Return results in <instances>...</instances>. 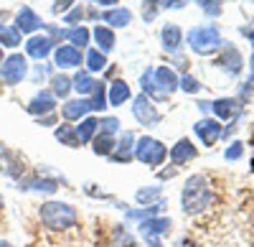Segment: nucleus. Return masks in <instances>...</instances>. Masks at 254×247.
Listing matches in <instances>:
<instances>
[{
  "label": "nucleus",
  "mask_w": 254,
  "mask_h": 247,
  "mask_svg": "<svg viewBox=\"0 0 254 247\" xmlns=\"http://www.w3.org/2000/svg\"><path fill=\"white\" fill-rule=\"evenodd\" d=\"M117 130H120V120H115V117H102V120H99V130H97V133L115 135Z\"/></svg>",
  "instance_id": "41"
},
{
  "label": "nucleus",
  "mask_w": 254,
  "mask_h": 247,
  "mask_svg": "<svg viewBox=\"0 0 254 247\" xmlns=\"http://www.w3.org/2000/svg\"><path fill=\"white\" fill-rule=\"evenodd\" d=\"M130 99V84H127L125 79H117V82H112V87H110V107H120L122 102H127Z\"/></svg>",
  "instance_id": "29"
},
{
  "label": "nucleus",
  "mask_w": 254,
  "mask_h": 247,
  "mask_svg": "<svg viewBox=\"0 0 254 247\" xmlns=\"http://www.w3.org/2000/svg\"><path fill=\"white\" fill-rule=\"evenodd\" d=\"M26 74H28V61H26V56H20V54L8 56L3 64H0V82L8 84V87L20 84V82L26 79Z\"/></svg>",
  "instance_id": "5"
},
{
  "label": "nucleus",
  "mask_w": 254,
  "mask_h": 247,
  "mask_svg": "<svg viewBox=\"0 0 254 247\" xmlns=\"http://www.w3.org/2000/svg\"><path fill=\"white\" fill-rule=\"evenodd\" d=\"M173 247H201V245H198L196 240H190V237H178Z\"/></svg>",
  "instance_id": "45"
},
{
  "label": "nucleus",
  "mask_w": 254,
  "mask_h": 247,
  "mask_svg": "<svg viewBox=\"0 0 254 247\" xmlns=\"http://www.w3.org/2000/svg\"><path fill=\"white\" fill-rule=\"evenodd\" d=\"M94 3H97V5H102V8H115V5L120 3V0H94Z\"/></svg>",
  "instance_id": "47"
},
{
  "label": "nucleus",
  "mask_w": 254,
  "mask_h": 247,
  "mask_svg": "<svg viewBox=\"0 0 254 247\" xmlns=\"http://www.w3.org/2000/svg\"><path fill=\"white\" fill-rule=\"evenodd\" d=\"M158 13H160L158 0H142V20H145V23L155 20V15H158Z\"/></svg>",
  "instance_id": "40"
},
{
  "label": "nucleus",
  "mask_w": 254,
  "mask_h": 247,
  "mask_svg": "<svg viewBox=\"0 0 254 247\" xmlns=\"http://www.w3.org/2000/svg\"><path fill=\"white\" fill-rule=\"evenodd\" d=\"M54 44H56V41H54L51 36H31L28 44H26V54H28L31 59H38V61H41V59H46V56L56 49Z\"/></svg>",
  "instance_id": "17"
},
{
  "label": "nucleus",
  "mask_w": 254,
  "mask_h": 247,
  "mask_svg": "<svg viewBox=\"0 0 254 247\" xmlns=\"http://www.w3.org/2000/svg\"><path fill=\"white\" fill-rule=\"evenodd\" d=\"M0 173L13 178V181H20L26 176V163L18 153H13L5 143H0Z\"/></svg>",
  "instance_id": "7"
},
{
  "label": "nucleus",
  "mask_w": 254,
  "mask_h": 247,
  "mask_svg": "<svg viewBox=\"0 0 254 247\" xmlns=\"http://www.w3.org/2000/svg\"><path fill=\"white\" fill-rule=\"evenodd\" d=\"M140 87H142V94H145V97H150V99H155V102L165 99V94L160 92L158 82H155V77H153V69H145V74L140 77Z\"/></svg>",
  "instance_id": "26"
},
{
  "label": "nucleus",
  "mask_w": 254,
  "mask_h": 247,
  "mask_svg": "<svg viewBox=\"0 0 254 247\" xmlns=\"http://www.w3.org/2000/svg\"><path fill=\"white\" fill-rule=\"evenodd\" d=\"M110 247H135V235L127 224H115L110 235Z\"/></svg>",
  "instance_id": "22"
},
{
  "label": "nucleus",
  "mask_w": 254,
  "mask_h": 247,
  "mask_svg": "<svg viewBox=\"0 0 254 247\" xmlns=\"http://www.w3.org/2000/svg\"><path fill=\"white\" fill-rule=\"evenodd\" d=\"M54 122V115H44V117H38V125H51Z\"/></svg>",
  "instance_id": "48"
},
{
  "label": "nucleus",
  "mask_w": 254,
  "mask_h": 247,
  "mask_svg": "<svg viewBox=\"0 0 254 247\" xmlns=\"http://www.w3.org/2000/svg\"><path fill=\"white\" fill-rule=\"evenodd\" d=\"M165 158H168V148L163 146L160 140H155L150 135H142V138L135 140V161L158 168V166L165 163Z\"/></svg>",
  "instance_id": "4"
},
{
  "label": "nucleus",
  "mask_w": 254,
  "mask_h": 247,
  "mask_svg": "<svg viewBox=\"0 0 254 247\" xmlns=\"http://www.w3.org/2000/svg\"><path fill=\"white\" fill-rule=\"evenodd\" d=\"M89 112H92V102H89V97L69 99V102H64V105H61V115H64V120H69V122L84 120Z\"/></svg>",
  "instance_id": "13"
},
{
  "label": "nucleus",
  "mask_w": 254,
  "mask_h": 247,
  "mask_svg": "<svg viewBox=\"0 0 254 247\" xmlns=\"http://www.w3.org/2000/svg\"><path fill=\"white\" fill-rule=\"evenodd\" d=\"M221 49H224V51H221V56L216 59V67L224 69L229 77H237V74L244 69V59H242L239 49H237V46H231L229 41H224V46H221Z\"/></svg>",
  "instance_id": "9"
},
{
  "label": "nucleus",
  "mask_w": 254,
  "mask_h": 247,
  "mask_svg": "<svg viewBox=\"0 0 254 247\" xmlns=\"http://www.w3.org/2000/svg\"><path fill=\"white\" fill-rule=\"evenodd\" d=\"M84 61H87V72H102L104 67H107V56H104L99 49H89L87 56H84Z\"/></svg>",
  "instance_id": "36"
},
{
  "label": "nucleus",
  "mask_w": 254,
  "mask_h": 247,
  "mask_svg": "<svg viewBox=\"0 0 254 247\" xmlns=\"http://www.w3.org/2000/svg\"><path fill=\"white\" fill-rule=\"evenodd\" d=\"M49 82H51V94H54V97H66V94L74 89V82H71L66 74H54Z\"/></svg>",
  "instance_id": "33"
},
{
  "label": "nucleus",
  "mask_w": 254,
  "mask_h": 247,
  "mask_svg": "<svg viewBox=\"0 0 254 247\" xmlns=\"http://www.w3.org/2000/svg\"><path fill=\"white\" fill-rule=\"evenodd\" d=\"M163 186H145V189H137L135 191V201L140 207H150V204H158L163 201Z\"/></svg>",
  "instance_id": "28"
},
{
  "label": "nucleus",
  "mask_w": 254,
  "mask_h": 247,
  "mask_svg": "<svg viewBox=\"0 0 254 247\" xmlns=\"http://www.w3.org/2000/svg\"><path fill=\"white\" fill-rule=\"evenodd\" d=\"M3 61H5V59H3V49H0V64H3Z\"/></svg>",
  "instance_id": "51"
},
{
  "label": "nucleus",
  "mask_w": 254,
  "mask_h": 247,
  "mask_svg": "<svg viewBox=\"0 0 254 247\" xmlns=\"http://www.w3.org/2000/svg\"><path fill=\"white\" fill-rule=\"evenodd\" d=\"M193 133L203 140V146H206V148H211V146H216L219 138L224 135V128H221V122H219V120H214V117H203V120H198L196 125H193Z\"/></svg>",
  "instance_id": "11"
},
{
  "label": "nucleus",
  "mask_w": 254,
  "mask_h": 247,
  "mask_svg": "<svg viewBox=\"0 0 254 247\" xmlns=\"http://www.w3.org/2000/svg\"><path fill=\"white\" fill-rule=\"evenodd\" d=\"M178 87H181L183 92H188V94H196V92L201 89L198 79H196V77H190V74H183V77H178Z\"/></svg>",
  "instance_id": "39"
},
{
  "label": "nucleus",
  "mask_w": 254,
  "mask_h": 247,
  "mask_svg": "<svg viewBox=\"0 0 254 247\" xmlns=\"http://www.w3.org/2000/svg\"><path fill=\"white\" fill-rule=\"evenodd\" d=\"M92 36H94V41H97V49L102 51V54H107V51H112L115 49V33H112V28L110 26H97L94 31H92Z\"/></svg>",
  "instance_id": "25"
},
{
  "label": "nucleus",
  "mask_w": 254,
  "mask_h": 247,
  "mask_svg": "<svg viewBox=\"0 0 254 247\" xmlns=\"http://www.w3.org/2000/svg\"><path fill=\"white\" fill-rule=\"evenodd\" d=\"M135 133H130V130H122V135H120V140H117V146H115V153L110 156V161L112 163H130L132 158H135Z\"/></svg>",
  "instance_id": "12"
},
{
  "label": "nucleus",
  "mask_w": 254,
  "mask_h": 247,
  "mask_svg": "<svg viewBox=\"0 0 254 247\" xmlns=\"http://www.w3.org/2000/svg\"><path fill=\"white\" fill-rule=\"evenodd\" d=\"M244 107V102L237 97H224V99H214L211 102V112H214L219 120H229L231 115H237Z\"/></svg>",
  "instance_id": "19"
},
{
  "label": "nucleus",
  "mask_w": 254,
  "mask_h": 247,
  "mask_svg": "<svg viewBox=\"0 0 254 247\" xmlns=\"http://www.w3.org/2000/svg\"><path fill=\"white\" fill-rule=\"evenodd\" d=\"M87 15V10H84L81 5H76V8H71V13H66L64 15V23H69V26H74V23H79V20Z\"/></svg>",
  "instance_id": "43"
},
{
  "label": "nucleus",
  "mask_w": 254,
  "mask_h": 247,
  "mask_svg": "<svg viewBox=\"0 0 254 247\" xmlns=\"http://www.w3.org/2000/svg\"><path fill=\"white\" fill-rule=\"evenodd\" d=\"M160 44H163V49L168 54H176L181 49V44H183V31L176 23H165L160 28Z\"/></svg>",
  "instance_id": "18"
},
{
  "label": "nucleus",
  "mask_w": 254,
  "mask_h": 247,
  "mask_svg": "<svg viewBox=\"0 0 254 247\" xmlns=\"http://www.w3.org/2000/svg\"><path fill=\"white\" fill-rule=\"evenodd\" d=\"M97 130H99V120H97V117H84V120H79L76 135H79V140H81V146L92 143L94 135H97Z\"/></svg>",
  "instance_id": "27"
},
{
  "label": "nucleus",
  "mask_w": 254,
  "mask_h": 247,
  "mask_svg": "<svg viewBox=\"0 0 254 247\" xmlns=\"http://www.w3.org/2000/svg\"><path fill=\"white\" fill-rule=\"evenodd\" d=\"M56 110V97L51 92H38L31 102H28V112L31 115H38V117H44V115H51Z\"/></svg>",
  "instance_id": "20"
},
{
  "label": "nucleus",
  "mask_w": 254,
  "mask_h": 247,
  "mask_svg": "<svg viewBox=\"0 0 254 247\" xmlns=\"http://www.w3.org/2000/svg\"><path fill=\"white\" fill-rule=\"evenodd\" d=\"M198 3V8L206 13V15H211V18H219L221 15V0H196Z\"/></svg>",
  "instance_id": "38"
},
{
  "label": "nucleus",
  "mask_w": 254,
  "mask_h": 247,
  "mask_svg": "<svg viewBox=\"0 0 254 247\" xmlns=\"http://www.w3.org/2000/svg\"><path fill=\"white\" fill-rule=\"evenodd\" d=\"M168 156H171L173 166H186L188 161H193V158L198 156V151H196V146H193V143H190L188 138H181L176 146L168 151Z\"/></svg>",
  "instance_id": "16"
},
{
  "label": "nucleus",
  "mask_w": 254,
  "mask_h": 247,
  "mask_svg": "<svg viewBox=\"0 0 254 247\" xmlns=\"http://www.w3.org/2000/svg\"><path fill=\"white\" fill-rule=\"evenodd\" d=\"M56 140L61 143V146H69V148H79L81 146V140H79L74 125H59L56 128Z\"/></svg>",
  "instance_id": "31"
},
{
  "label": "nucleus",
  "mask_w": 254,
  "mask_h": 247,
  "mask_svg": "<svg viewBox=\"0 0 254 247\" xmlns=\"http://www.w3.org/2000/svg\"><path fill=\"white\" fill-rule=\"evenodd\" d=\"M153 77H155L158 87H160V92H163L165 97L173 94V92L178 89V77H176V72H173L171 67H158V69H153Z\"/></svg>",
  "instance_id": "21"
},
{
  "label": "nucleus",
  "mask_w": 254,
  "mask_h": 247,
  "mask_svg": "<svg viewBox=\"0 0 254 247\" xmlns=\"http://www.w3.org/2000/svg\"><path fill=\"white\" fill-rule=\"evenodd\" d=\"M89 36H92L89 28H84V26H71V28H66V33H64V38H66L74 49H84V46H87Z\"/></svg>",
  "instance_id": "30"
},
{
  "label": "nucleus",
  "mask_w": 254,
  "mask_h": 247,
  "mask_svg": "<svg viewBox=\"0 0 254 247\" xmlns=\"http://www.w3.org/2000/svg\"><path fill=\"white\" fill-rule=\"evenodd\" d=\"M71 82H74V89H76L81 97H89V94L94 92V87H97V82L92 79V72H79Z\"/></svg>",
  "instance_id": "32"
},
{
  "label": "nucleus",
  "mask_w": 254,
  "mask_h": 247,
  "mask_svg": "<svg viewBox=\"0 0 254 247\" xmlns=\"http://www.w3.org/2000/svg\"><path fill=\"white\" fill-rule=\"evenodd\" d=\"M188 46L193 49L196 54L201 56H208L224 46V38H221V31L214 26V23H206V26H196L188 31Z\"/></svg>",
  "instance_id": "3"
},
{
  "label": "nucleus",
  "mask_w": 254,
  "mask_h": 247,
  "mask_svg": "<svg viewBox=\"0 0 254 247\" xmlns=\"http://www.w3.org/2000/svg\"><path fill=\"white\" fill-rule=\"evenodd\" d=\"M18 183V189L20 191H36V194H56L59 191V186H61V178H49L44 171H38V173H33V176H23L20 181H15Z\"/></svg>",
  "instance_id": "6"
},
{
  "label": "nucleus",
  "mask_w": 254,
  "mask_h": 247,
  "mask_svg": "<svg viewBox=\"0 0 254 247\" xmlns=\"http://www.w3.org/2000/svg\"><path fill=\"white\" fill-rule=\"evenodd\" d=\"M54 61L59 69H74V67H81V51L74 49L71 44H64V46H56L54 49Z\"/></svg>",
  "instance_id": "15"
},
{
  "label": "nucleus",
  "mask_w": 254,
  "mask_h": 247,
  "mask_svg": "<svg viewBox=\"0 0 254 247\" xmlns=\"http://www.w3.org/2000/svg\"><path fill=\"white\" fill-rule=\"evenodd\" d=\"M92 143H94L92 151H94L97 156H102V158H110V156L115 153V146H117L115 135H107V133H97Z\"/></svg>",
  "instance_id": "24"
},
{
  "label": "nucleus",
  "mask_w": 254,
  "mask_h": 247,
  "mask_svg": "<svg viewBox=\"0 0 254 247\" xmlns=\"http://www.w3.org/2000/svg\"><path fill=\"white\" fill-rule=\"evenodd\" d=\"M137 230H140V235L147 240V237H165V235H171V230H173V219L171 217H163V214H158V217H150V219H142L140 224H137Z\"/></svg>",
  "instance_id": "10"
},
{
  "label": "nucleus",
  "mask_w": 254,
  "mask_h": 247,
  "mask_svg": "<svg viewBox=\"0 0 254 247\" xmlns=\"http://www.w3.org/2000/svg\"><path fill=\"white\" fill-rule=\"evenodd\" d=\"M46 23L41 20V15L36 10H31L28 5H23L18 13H15V28L20 33H33V31H41Z\"/></svg>",
  "instance_id": "14"
},
{
  "label": "nucleus",
  "mask_w": 254,
  "mask_h": 247,
  "mask_svg": "<svg viewBox=\"0 0 254 247\" xmlns=\"http://www.w3.org/2000/svg\"><path fill=\"white\" fill-rule=\"evenodd\" d=\"M242 156H244V143H239V140L231 143V146L224 151V158H226V161H239Z\"/></svg>",
  "instance_id": "42"
},
{
  "label": "nucleus",
  "mask_w": 254,
  "mask_h": 247,
  "mask_svg": "<svg viewBox=\"0 0 254 247\" xmlns=\"http://www.w3.org/2000/svg\"><path fill=\"white\" fill-rule=\"evenodd\" d=\"M71 5H74V0H56V3H54V13H56V15H59V13H66Z\"/></svg>",
  "instance_id": "44"
},
{
  "label": "nucleus",
  "mask_w": 254,
  "mask_h": 247,
  "mask_svg": "<svg viewBox=\"0 0 254 247\" xmlns=\"http://www.w3.org/2000/svg\"><path fill=\"white\" fill-rule=\"evenodd\" d=\"M3 207H5V199H3V194H0V212H3Z\"/></svg>",
  "instance_id": "50"
},
{
  "label": "nucleus",
  "mask_w": 254,
  "mask_h": 247,
  "mask_svg": "<svg viewBox=\"0 0 254 247\" xmlns=\"http://www.w3.org/2000/svg\"><path fill=\"white\" fill-rule=\"evenodd\" d=\"M102 20H104V23H110V26H115V28H125V26H130L132 13L127 8H110V10L102 13Z\"/></svg>",
  "instance_id": "23"
},
{
  "label": "nucleus",
  "mask_w": 254,
  "mask_h": 247,
  "mask_svg": "<svg viewBox=\"0 0 254 247\" xmlns=\"http://www.w3.org/2000/svg\"><path fill=\"white\" fill-rule=\"evenodd\" d=\"M38 219L51 232H66L79 222V214L66 201H44L38 207Z\"/></svg>",
  "instance_id": "2"
},
{
  "label": "nucleus",
  "mask_w": 254,
  "mask_h": 247,
  "mask_svg": "<svg viewBox=\"0 0 254 247\" xmlns=\"http://www.w3.org/2000/svg\"><path fill=\"white\" fill-rule=\"evenodd\" d=\"M89 102H92V110H104V107H110V105H107V92H104V84H102V82H97L94 92L89 94Z\"/></svg>",
  "instance_id": "37"
},
{
  "label": "nucleus",
  "mask_w": 254,
  "mask_h": 247,
  "mask_svg": "<svg viewBox=\"0 0 254 247\" xmlns=\"http://www.w3.org/2000/svg\"><path fill=\"white\" fill-rule=\"evenodd\" d=\"M252 3H254V0H252Z\"/></svg>",
  "instance_id": "52"
},
{
  "label": "nucleus",
  "mask_w": 254,
  "mask_h": 247,
  "mask_svg": "<svg viewBox=\"0 0 254 247\" xmlns=\"http://www.w3.org/2000/svg\"><path fill=\"white\" fill-rule=\"evenodd\" d=\"M33 77H36V79H46V77H49V67H46V64H38L36 72H33Z\"/></svg>",
  "instance_id": "46"
},
{
  "label": "nucleus",
  "mask_w": 254,
  "mask_h": 247,
  "mask_svg": "<svg viewBox=\"0 0 254 247\" xmlns=\"http://www.w3.org/2000/svg\"><path fill=\"white\" fill-rule=\"evenodd\" d=\"M132 115H135V120L140 122L142 128H155L158 122H160V112L155 110V105L150 102V97H145V94L135 97V105H132Z\"/></svg>",
  "instance_id": "8"
},
{
  "label": "nucleus",
  "mask_w": 254,
  "mask_h": 247,
  "mask_svg": "<svg viewBox=\"0 0 254 247\" xmlns=\"http://www.w3.org/2000/svg\"><path fill=\"white\" fill-rule=\"evenodd\" d=\"M214 204V189L203 173L188 176L181 191V209L186 217H198Z\"/></svg>",
  "instance_id": "1"
},
{
  "label": "nucleus",
  "mask_w": 254,
  "mask_h": 247,
  "mask_svg": "<svg viewBox=\"0 0 254 247\" xmlns=\"http://www.w3.org/2000/svg\"><path fill=\"white\" fill-rule=\"evenodd\" d=\"M84 194H87V196H92V199H99V201H110V204H115V207L117 209H127V204L125 201H117L112 194H107V191H99L97 189V183H84Z\"/></svg>",
  "instance_id": "34"
},
{
  "label": "nucleus",
  "mask_w": 254,
  "mask_h": 247,
  "mask_svg": "<svg viewBox=\"0 0 254 247\" xmlns=\"http://www.w3.org/2000/svg\"><path fill=\"white\" fill-rule=\"evenodd\" d=\"M0 247H15L13 242H8V240H0Z\"/></svg>",
  "instance_id": "49"
},
{
  "label": "nucleus",
  "mask_w": 254,
  "mask_h": 247,
  "mask_svg": "<svg viewBox=\"0 0 254 247\" xmlns=\"http://www.w3.org/2000/svg\"><path fill=\"white\" fill-rule=\"evenodd\" d=\"M0 46H8V49L20 46V31L15 26H0Z\"/></svg>",
  "instance_id": "35"
}]
</instances>
